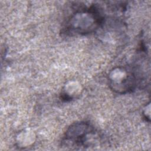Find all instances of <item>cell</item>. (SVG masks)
Here are the masks:
<instances>
[{"mask_svg": "<svg viewBox=\"0 0 151 151\" xmlns=\"http://www.w3.org/2000/svg\"><path fill=\"white\" fill-rule=\"evenodd\" d=\"M93 126L87 122H78L71 124L62 140L63 146L76 147L90 146L93 138L97 136Z\"/></svg>", "mask_w": 151, "mask_h": 151, "instance_id": "2", "label": "cell"}, {"mask_svg": "<svg viewBox=\"0 0 151 151\" xmlns=\"http://www.w3.org/2000/svg\"><path fill=\"white\" fill-rule=\"evenodd\" d=\"M81 85L77 81H68L64 86L61 93V98L65 101L71 100L79 96L81 93Z\"/></svg>", "mask_w": 151, "mask_h": 151, "instance_id": "4", "label": "cell"}, {"mask_svg": "<svg viewBox=\"0 0 151 151\" xmlns=\"http://www.w3.org/2000/svg\"><path fill=\"white\" fill-rule=\"evenodd\" d=\"M143 113L146 120L150 121V103H149L148 104L145 106Z\"/></svg>", "mask_w": 151, "mask_h": 151, "instance_id": "6", "label": "cell"}, {"mask_svg": "<svg viewBox=\"0 0 151 151\" xmlns=\"http://www.w3.org/2000/svg\"><path fill=\"white\" fill-rule=\"evenodd\" d=\"M35 135L34 133L29 131H23L18 134L17 139V143L19 147H30L35 141Z\"/></svg>", "mask_w": 151, "mask_h": 151, "instance_id": "5", "label": "cell"}, {"mask_svg": "<svg viewBox=\"0 0 151 151\" xmlns=\"http://www.w3.org/2000/svg\"><path fill=\"white\" fill-rule=\"evenodd\" d=\"M108 81L110 88L119 94L132 92L137 86L135 73L123 67L113 68L108 74Z\"/></svg>", "mask_w": 151, "mask_h": 151, "instance_id": "3", "label": "cell"}, {"mask_svg": "<svg viewBox=\"0 0 151 151\" xmlns=\"http://www.w3.org/2000/svg\"><path fill=\"white\" fill-rule=\"evenodd\" d=\"M100 6L79 5L67 19L63 32L69 35H86L96 31L103 24L104 15Z\"/></svg>", "mask_w": 151, "mask_h": 151, "instance_id": "1", "label": "cell"}]
</instances>
